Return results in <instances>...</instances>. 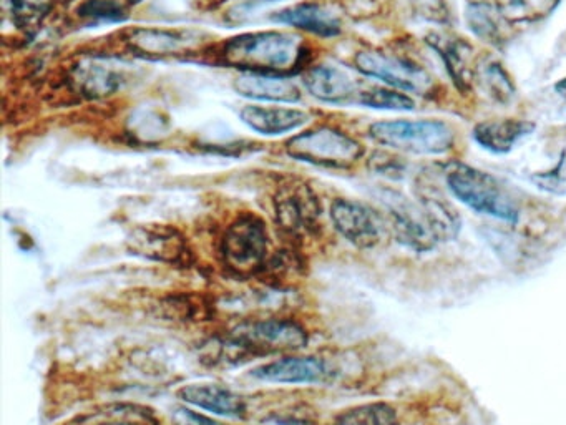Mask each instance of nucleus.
<instances>
[{
	"instance_id": "obj_1",
	"label": "nucleus",
	"mask_w": 566,
	"mask_h": 425,
	"mask_svg": "<svg viewBox=\"0 0 566 425\" xmlns=\"http://www.w3.org/2000/svg\"><path fill=\"white\" fill-rule=\"evenodd\" d=\"M223 62L246 74H294L308 57L304 40L289 32H251L228 40L223 49Z\"/></svg>"
},
{
	"instance_id": "obj_2",
	"label": "nucleus",
	"mask_w": 566,
	"mask_h": 425,
	"mask_svg": "<svg viewBox=\"0 0 566 425\" xmlns=\"http://www.w3.org/2000/svg\"><path fill=\"white\" fill-rule=\"evenodd\" d=\"M447 185L452 195L460 203L469 206L470 210L508 223L518 220L520 210L515 198L495 176L485 171L455 163L447 171Z\"/></svg>"
},
{
	"instance_id": "obj_3",
	"label": "nucleus",
	"mask_w": 566,
	"mask_h": 425,
	"mask_svg": "<svg viewBox=\"0 0 566 425\" xmlns=\"http://www.w3.org/2000/svg\"><path fill=\"white\" fill-rule=\"evenodd\" d=\"M369 137L382 147L412 155H442L454 147V130L440 120H392L369 127Z\"/></svg>"
},
{
	"instance_id": "obj_4",
	"label": "nucleus",
	"mask_w": 566,
	"mask_h": 425,
	"mask_svg": "<svg viewBox=\"0 0 566 425\" xmlns=\"http://www.w3.org/2000/svg\"><path fill=\"white\" fill-rule=\"evenodd\" d=\"M289 157L318 167L349 168L364 155L361 143L334 128L301 133L286 143Z\"/></svg>"
},
{
	"instance_id": "obj_5",
	"label": "nucleus",
	"mask_w": 566,
	"mask_h": 425,
	"mask_svg": "<svg viewBox=\"0 0 566 425\" xmlns=\"http://www.w3.org/2000/svg\"><path fill=\"white\" fill-rule=\"evenodd\" d=\"M269 238L258 216L243 215L226 230L221 253L228 268L238 274H254L264 269Z\"/></svg>"
},
{
	"instance_id": "obj_6",
	"label": "nucleus",
	"mask_w": 566,
	"mask_h": 425,
	"mask_svg": "<svg viewBox=\"0 0 566 425\" xmlns=\"http://www.w3.org/2000/svg\"><path fill=\"white\" fill-rule=\"evenodd\" d=\"M356 69L361 74L382 80L384 84L415 95H429L434 90V79L419 65L394 55L382 54L376 50H364L356 55Z\"/></svg>"
},
{
	"instance_id": "obj_7",
	"label": "nucleus",
	"mask_w": 566,
	"mask_h": 425,
	"mask_svg": "<svg viewBox=\"0 0 566 425\" xmlns=\"http://www.w3.org/2000/svg\"><path fill=\"white\" fill-rule=\"evenodd\" d=\"M230 341L233 347L246 354H273L298 351L308 344V334L294 321L268 319L236 329Z\"/></svg>"
},
{
	"instance_id": "obj_8",
	"label": "nucleus",
	"mask_w": 566,
	"mask_h": 425,
	"mask_svg": "<svg viewBox=\"0 0 566 425\" xmlns=\"http://www.w3.org/2000/svg\"><path fill=\"white\" fill-rule=\"evenodd\" d=\"M274 215L279 228L289 235H308L318 225L321 205L308 185L291 181L276 191Z\"/></svg>"
},
{
	"instance_id": "obj_9",
	"label": "nucleus",
	"mask_w": 566,
	"mask_h": 425,
	"mask_svg": "<svg viewBox=\"0 0 566 425\" xmlns=\"http://www.w3.org/2000/svg\"><path fill=\"white\" fill-rule=\"evenodd\" d=\"M336 230L357 248H372L381 241L382 223L376 211L351 200H336L331 206Z\"/></svg>"
},
{
	"instance_id": "obj_10",
	"label": "nucleus",
	"mask_w": 566,
	"mask_h": 425,
	"mask_svg": "<svg viewBox=\"0 0 566 425\" xmlns=\"http://www.w3.org/2000/svg\"><path fill=\"white\" fill-rule=\"evenodd\" d=\"M133 253L162 263L190 264V250L185 238L166 226L138 228L128 240Z\"/></svg>"
},
{
	"instance_id": "obj_11",
	"label": "nucleus",
	"mask_w": 566,
	"mask_h": 425,
	"mask_svg": "<svg viewBox=\"0 0 566 425\" xmlns=\"http://www.w3.org/2000/svg\"><path fill=\"white\" fill-rule=\"evenodd\" d=\"M425 42L444 60L455 87L460 92H469L475 79L474 47L462 37L439 32L427 35Z\"/></svg>"
},
{
	"instance_id": "obj_12",
	"label": "nucleus",
	"mask_w": 566,
	"mask_h": 425,
	"mask_svg": "<svg viewBox=\"0 0 566 425\" xmlns=\"http://www.w3.org/2000/svg\"><path fill=\"white\" fill-rule=\"evenodd\" d=\"M386 200L399 241L417 251L430 250L437 240L425 223L419 206L410 205L409 201H405L404 196L397 193H391V198Z\"/></svg>"
},
{
	"instance_id": "obj_13",
	"label": "nucleus",
	"mask_w": 566,
	"mask_h": 425,
	"mask_svg": "<svg viewBox=\"0 0 566 425\" xmlns=\"http://www.w3.org/2000/svg\"><path fill=\"white\" fill-rule=\"evenodd\" d=\"M304 85L314 98L336 105L352 102L359 95L354 80L344 70L331 65H319L309 70Z\"/></svg>"
},
{
	"instance_id": "obj_14",
	"label": "nucleus",
	"mask_w": 566,
	"mask_h": 425,
	"mask_svg": "<svg viewBox=\"0 0 566 425\" xmlns=\"http://www.w3.org/2000/svg\"><path fill=\"white\" fill-rule=\"evenodd\" d=\"M253 376L278 384L318 382L326 376V364L318 357H288L254 369Z\"/></svg>"
},
{
	"instance_id": "obj_15",
	"label": "nucleus",
	"mask_w": 566,
	"mask_h": 425,
	"mask_svg": "<svg viewBox=\"0 0 566 425\" xmlns=\"http://www.w3.org/2000/svg\"><path fill=\"white\" fill-rule=\"evenodd\" d=\"M273 19L319 37H336L341 34V20L337 19V15L324 5L314 2L288 7L274 15Z\"/></svg>"
},
{
	"instance_id": "obj_16",
	"label": "nucleus",
	"mask_w": 566,
	"mask_h": 425,
	"mask_svg": "<svg viewBox=\"0 0 566 425\" xmlns=\"http://www.w3.org/2000/svg\"><path fill=\"white\" fill-rule=\"evenodd\" d=\"M181 401L200 407L218 416L230 419H244L246 402L230 389L221 386H186L178 391Z\"/></svg>"
},
{
	"instance_id": "obj_17",
	"label": "nucleus",
	"mask_w": 566,
	"mask_h": 425,
	"mask_svg": "<svg viewBox=\"0 0 566 425\" xmlns=\"http://www.w3.org/2000/svg\"><path fill=\"white\" fill-rule=\"evenodd\" d=\"M241 120L261 135H281L293 132L309 122L311 115L296 108L244 107Z\"/></svg>"
},
{
	"instance_id": "obj_18",
	"label": "nucleus",
	"mask_w": 566,
	"mask_h": 425,
	"mask_svg": "<svg viewBox=\"0 0 566 425\" xmlns=\"http://www.w3.org/2000/svg\"><path fill=\"white\" fill-rule=\"evenodd\" d=\"M535 132V123L517 118L482 122L474 128L475 142L492 153H508L522 138Z\"/></svg>"
},
{
	"instance_id": "obj_19",
	"label": "nucleus",
	"mask_w": 566,
	"mask_h": 425,
	"mask_svg": "<svg viewBox=\"0 0 566 425\" xmlns=\"http://www.w3.org/2000/svg\"><path fill=\"white\" fill-rule=\"evenodd\" d=\"M236 92L254 100L294 103L301 100V90L293 80L279 75L243 74L235 80Z\"/></svg>"
},
{
	"instance_id": "obj_20",
	"label": "nucleus",
	"mask_w": 566,
	"mask_h": 425,
	"mask_svg": "<svg viewBox=\"0 0 566 425\" xmlns=\"http://www.w3.org/2000/svg\"><path fill=\"white\" fill-rule=\"evenodd\" d=\"M419 208L435 240H455L460 231V216L442 193L430 188L420 190Z\"/></svg>"
},
{
	"instance_id": "obj_21",
	"label": "nucleus",
	"mask_w": 566,
	"mask_h": 425,
	"mask_svg": "<svg viewBox=\"0 0 566 425\" xmlns=\"http://www.w3.org/2000/svg\"><path fill=\"white\" fill-rule=\"evenodd\" d=\"M72 82L85 97H105L118 90L122 84V74H118L117 70L112 69L110 65L93 60V62H85L75 67Z\"/></svg>"
},
{
	"instance_id": "obj_22",
	"label": "nucleus",
	"mask_w": 566,
	"mask_h": 425,
	"mask_svg": "<svg viewBox=\"0 0 566 425\" xmlns=\"http://www.w3.org/2000/svg\"><path fill=\"white\" fill-rule=\"evenodd\" d=\"M465 19L469 29L487 44L500 47L507 42V25L510 24L503 19L497 7L487 2H474L467 7Z\"/></svg>"
},
{
	"instance_id": "obj_23",
	"label": "nucleus",
	"mask_w": 566,
	"mask_h": 425,
	"mask_svg": "<svg viewBox=\"0 0 566 425\" xmlns=\"http://www.w3.org/2000/svg\"><path fill=\"white\" fill-rule=\"evenodd\" d=\"M560 0H495V7L510 25L533 24L547 19Z\"/></svg>"
},
{
	"instance_id": "obj_24",
	"label": "nucleus",
	"mask_w": 566,
	"mask_h": 425,
	"mask_svg": "<svg viewBox=\"0 0 566 425\" xmlns=\"http://www.w3.org/2000/svg\"><path fill=\"white\" fill-rule=\"evenodd\" d=\"M133 49L142 50L145 54H171L178 52L188 44L185 35L168 30L138 29L130 39Z\"/></svg>"
},
{
	"instance_id": "obj_25",
	"label": "nucleus",
	"mask_w": 566,
	"mask_h": 425,
	"mask_svg": "<svg viewBox=\"0 0 566 425\" xmlns=\"http://www.w3.org/2000/svg\"><path fill=\"white\" fill-rule=\"evenodd\" d=\"M334 425H397V414L389 404L374 402L342 412Z\"/></svg>"
},
{
	"instance_id": "obj_26",
	"label": "nucleus",
	"mask_w": 566,
	"mask_h": 425,
	"mask_svg": "<svg viewBox=\"0 0 566 425\" xmlns=\"http://www.w3.org/2000/svg\"><path fill=\"white\" fill-rule=\"evenodd\" d=\"M82 425H158L157 419L142 407L117 406L107 412H98Z\"/></svg>"
},
{
	"instance_id": "obj_27",
	"label": "nucleus",
	"mask_w": 566,
	"mask_h": 425,
	"mask_svg": "<svg viewBox=\"0 0 566 425\" xmlns=\"http://www.w3.org/2000/svg\"><path fill=\"white\" fill-rule=\"evenodd\" d=\"M480 82L495 102L508 103L515 97V85L500 64L485 65L480 72Z\"/></svg>"
},
{
	"instance_id": "obj_28",
	"label": "nucleus",
	"mask_w": 566,
	"mask_h": 425,
	"mask_svg": "<svg viewBox=\"0 0 566 425\" xmlns=\"http://www.w3.org/2000/svg\"><path fill=\"white\" fill-rule=\"evenodd\" d=\"M357 102L377 110H414L415 103L409 95L389 88H371L359 92Z\"/></svg>"
},
{
	"instance_id": "obj_29",
	"label": "nucleus",
	"mask_w": 566,
	"mask_h": 425,
	"mask_svg": "<svg viewBox=\"0 0 566 425\" xmlns=\"http://www.w3.org/2000/svg\"><path fill=\"white\" fill-rule=\"evenodd\" d=\"M79 15L88 24H105V22H122L127 14L122 5L113 0H88L79 9Z\"/></svg>"
},
{
	"instance_id": "obj_30",
	"label": "nucleus",
	"mask_w": 566,
	"mask_h": 425,
	"mask_svg": "<svg viewBox=\"0 0 566 425\" xmlns=\"http://www.w3.org/2000/svg\"><path fill=\"white\" fill-rule=\"evenodd\" d=\"M533 185L550 195L566 196V148L558 160L557 167L532 176Z\"/></svg>"
},
{
	"instance_id": "obj_31",
	"label": "nucleus",
	"mask_w": 566,
	"mask_h": 425,
	"mask_svg": "<svg viewBox=\"0 0 566 425\" xmlns=\"http://www.w3.org/2000/svg\"><path fill=\"white\" fill-rule=\"evenodd\" d=\"M372 165H374V170L379 171L381 175L389 176V178H401L402 167L399 158L391 157V155H386V153H376L374 157L371 158Z\"/></svg>"
},
{
	"instance_id": "obj_32",
	"label": "nucleus",
	"mask_w": 566,
	"mask_h": 425,
	"mask_svg": "<svg viewBox=\"0 0 566 425\" xmlns=\"http://www.w3.org/2000/svg\"><path fill=\"white\" fill-rule=\"evenodd\" d=\"M173 425H223L220 422L213 421L210 417L201 416L190 409H176L171 417Z\"/></svg>"
},
{
	"instance_id": "obj_33",
	"label": "nucleus",
	"mask_w": 566,
	"mask_h": 425,
	"mask_svg": "<svg viewBox=\"0 0 566 425\" xmlns=\"http://www.w3.org/2000/svg\"><path fill=\"white\" fill-rule=\"evenodd\" d=\"M555 90H557L563 98H566V79L560 80V82L555 85Z\"/></svg>"
},
{
	"instance_id": "obj_34",
	"label": "nucleus",
	"mask_w": 566,
	"mask_h": 425,
	"mask_svg": "<svg viewBox=\"0 0 566 425\" xmlns=\"http://www.w3.org/2000/svg\"><path fill=\"white\" fill-rule=\"evenodd\" d=\"M130 4H138V2H142V0H128Z\"/></svg>"
}]
</instances>
